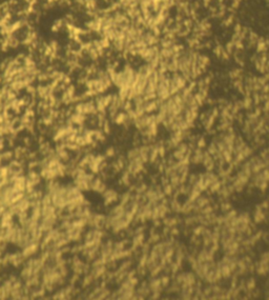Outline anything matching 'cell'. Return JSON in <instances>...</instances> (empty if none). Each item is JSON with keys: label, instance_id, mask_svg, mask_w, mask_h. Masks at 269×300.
Wrapping results in <instances>:
<instances>
[{"label": "cell", "instance_id": "2", "mask_svg": "<svg viewBox=\"0 0 269 300\" xmlns=\"http://www.w3.org/2000/svg\"><path fill=\"white\" fill-rule=\"evenodd\" d=\"M1 157H2L3 161H11L14 157V153L12 151H6V152H1Z\"/></svg>", "mask_w": 269, "mask_h": 300}, {"label": "cell", "instance_id": "5", "mask_svg": "<svg viewBox=\"0 0 269 300\" xmlns=\"http://www.w3.org/2000/svg\"><path fill=\"white\" fill-rule=\"evenodd\" d=\"M116 155V151L114 147H108L107 150L105 151V157H108V158H111Z\"/></svg>", "mask_w": 269, "mask_h": 300}, {"label": "cell", "instance_id": "1", "mask_svg": "<svg viewBox=\"0 0 269 300\" xmlns=\"http://www.w3.org/2000/svg\"><path fill=\"white\" fill-rule=\"evenodd\" d=\"M103 198H104V204L105 205H111L113 203H116V202L119 200V194H118L116 191L111 190V189H106L105 192L103 193Z\"/></svg>", "mask_w": 269, "mask_h": 300}, {"label": "cell", "instance_id": "4", "mask_svg": "<svg viewBox=\"0 0 269 300\" xmlns=\"http://www.w3.org/2000/svg\"><path fill=\"white\" fill-rule=\"evenodd\" d=\"M160 280H161V286L163 288H166V286H168V284H169V282H170V278H169L168 275H164L163 277L160 278Z\"/></svg>", "mask_w": 269, "mask_h": 300}, {"label": "cell", "instance_id": "3", "mask_svg": "<svg viewBox=\"0 0 269 300\" xmlns=\"http://www.w3.org/2000/svg\"><path fill=\"white\" fill-rule=\"evenodd\" d=\"M255 280L253 278H249L247 281H246V286H245V288H247L248 291H255Z\"/></svg>", "mask_w": 269, "mask_h": 300}]
</instances>
